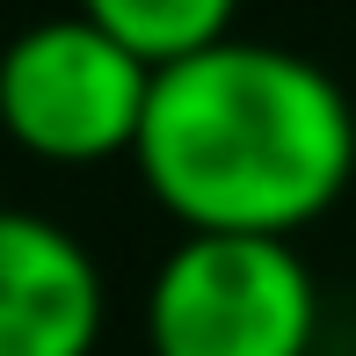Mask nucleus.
<instances>
[{
	"label": "nucleus",
	"mask_w": 356,
	"mask_h": 356,
	"mask_svg": "<svg viewBox=\"0 0 356 356\" xmlns=\"http://www.w3.org/2000/svg\"><path fill=\"white\" fill-rule=\"evenodd\" d=\"M131 160L189 233L291 240L349 189L356 109L327 66L225 37L153 73Z\"/></svg>",
	"instance_id": "1"
},
{
	"label": "nucleus",
	"mask_w": 356,
	"mask_h": 356,
	"mask_svg": "<svg viewBox=\"0 0 356 356\" xmlns=\"http://www.w3.org/2000/svg\"><path fill=\"white\" fill-rule=\"evenodd\" d=\"M320 284L277 233H182L145 291L153 356H313Z\"/></svg>",
	"instance_id": "2"
},
{
	"label": "nucleus",
	"mask_w": 356,
	"mask_h": 356,
	"mask_svg": "<svg viewBox=\"0 0 356 356\" xmlns=\"http://www.w3.org/2000/svg\"><path fill=\"white\" fill-rule=\"evenodd\" d=\"M153 73L131 44H117L88 15H51L29 22L0 51V131L22 153L58 160V168H95L138 145Z\"/></svg>",
	"instance_id": "3"
},
{
	"label": "nucleus",
	"mask_w": 356,
	"mask_h": 356,
	"mask_svg": "<svg viewBox=\"0 0 356 356\" xmlns=\"http://www.w3.org/2000/svg\"><path fill=\"white\" fill-rule=\"evenodd\" d=\"M109 291L66 225L0 204V356H95Z\"/></svg>",
	"instance_id": "4"
},
{
	"label": "nucleus",
	"mask_w": 356,
	"mask_h": 356,
	"mask_svg": "<svg viewBox=\"0 0 356 356\" xmlns=\"http://www.w3.org/2000/svg\"><path fill=\"white\" fill-rule=\"evenodd\" d=\"M80 15L102 22L117 44H131L145 66H175L233 37L240 0H80Z\"/></svg>",
	"instance_id": "5"
}]
</instances>
